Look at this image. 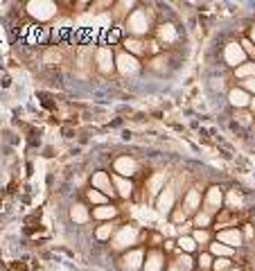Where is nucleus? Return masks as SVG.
<instances>
[{
	"instance_id": "nucleus-8",
	"label": "nucleus",
	"mask_w": 255,
	"mask_h": 271,
	"mask_svg": "<svg viewBox=\"0 0 255 271\" xmlns=\"http://www.w3.org/2000/svg\"><path fill=\"white\" fill-rule=\"evenodd\" d=\"M217 242L226 244V246H231V248H237L244 244V235H242L240 228H224L217 233Z\"/></svg>"
},
{
	"instance_id": "nucleus-34",
	"label": "nucleus",
	"mask_w": 255,
	"mask_h": 271,
	"mask_svg": "<svg viewBox=\"0 0 255 271\" xmlns=\"http://www.w3.org/2000/svg\"><path fill=\"white\" fill-rule=\"evenodd\" d=\"M185 217H188V212H185V208L181 206V208H176L174 212H172V220L176 222V224H183L185 222Z\"/></svg>"
},
{
	"instance_id": "nucleus-39",
	"label": "nucleus",
	"mask_w": 255,
	"mask_h": 271,
	"mask_svg": "<svg viewBox=\"0 0 255 271\" xmlns=\"http://www.w3.org/2000/svg\"><path fill=\"white\" fill-rule=\"evenodd\" d=\"M251 43H253V46H255V28L251 30Z\"/></svg>"
},
{
	"instance_id": "nucleus-17",
	"label": "nucleus",
	"mask_w": 255,
	"mask_h": 271,
	"mask_svg": "<svg viewBox=\"0 0 255 271\" xmlns=\"http://www.w3.org/2000/svg\"><path fill=\"white\" fill-rule=\"evenodd\" d=\"M163 253L161 251H151L145 260V271H161L163 269Z\"/></svg>"
},
{
	"instance_id": "nucleus-16",
	"label": "nucleus",
	"mask_w": 255,
	"mask_h": 271,
	"mask_svg": "<svg viewBox=\"0 0 255 271\" xmlns=\"http://www.w3.org/2000/svg\"><path fill=\"white\" fill-rule=\"evenodd\" d=\"M113 188L118 190V194L122 196V199H129V196L133 194V183L124 176H118V174L113 176Z\"/></svg>"
},
{
	"instance_id": "nucleus-38",
	"label": "nucleus",
	"mask_w": 255,
	"mask_h": 271,
	"mask_svg": "<svg viewBox=\"0 0 255 271\" xmlns=\"http://www.w3.org/2000/svg\"><path fill=\"white\" fill-rule=\"evenodd\" d=\"M188 228H190V224H181V226H179V233H181V235L188 233Z\"/></svg>"
},
{
	"instance_id": "nucleus-28",
	"label": "nucleus",
	"mask_w": 255,
	"mask_h": 271,
	"mask_svg": "<svg viewBox=\"0 0 255 271\" xmlns=\"http://www.w3.org/2000/svg\"><path fill=\"white\" fill-rule=\"evenodd\" d=\"M88 201H90V204H95V206H104V204H106V194L93 188V190H88Z\"/></svg>"
},
{
	"instance_id": "nucleus-4",
	"label": "nucleus",
	"mask_w": 255,
	"mask_h": 271,
	"mask_svg": "<svg viewBox=\"0 0 255 271\" xmlns=\"http://www.w3.org/2000/svg\"><path fill=\"white\" fill-rule=\"evenodd\" d=\"M115 68H118L120 75H133V72H138V68H140V64H138V59L133 54H129V52H122V54L115 56Z\"/></svg>"
},
{
	"instance_id": "nucleus-24",
	"label": "nucleus",
	"mask_w": 255,
	"mask_h": 271,
	"mask_svg": "<svg viewBox=\"0 0 255 271\" xmlns=\"http://www.w3.org/2000/svg\"><path fill=\"white\" fill-rule=\"evenodd\" d=\"M115 235V226L111 224V222H106V224H102L97 230H95V238L97 240H109Z\"/></svg>"
},
{
	"instance_id": "nucleus-33",
	"label": "nucleus",
	"mask_w": 255,
	"mask_h": 271,
	"mask_svg": "<svg viewBox=\"0 0 255 271\" xmlns=\"http://www.w3.org/2000/svg\"><path fill=\"white\" fill-rule=\"evenodd\" d=\"M237 122H240V124H244V126H249L251 122H253V116H251V113H246L244 108H242V111H237Z\"/></svg>"
},
{
	"instance_id": "nucleus-23",
	"label": "nucleus",
	"mask_w": 255,
	"mask_h": 271,
	"mask_svg": "<svg viewBox=\"0 0 255 271\" xmlns=\"http://www.w3.org/2000/svg\"><path fill=\"white\" fill-rule=\"evenodd\" d=\"M226 204L231 206V210H240V208H244V196H242L240 190H231L228 192Z\"/></svg>"
},
{
	"instance_id": "nucleus-12",
	"label": "nucleus",
	"mask_w": 255,
	"mask_h": 271,
	"mask_svg": "<svg viewBox=\"0 0 255 271\" xmlns=\"http://www.w3.org/2000/svg\"><path fill=\"white\" fill-rule=\"evenodd\" d=\"M113 168H115V172H118V176L129 178V176L136 174V160L129 158V156H120V158L113 163Z\"/></svg>"
},
{
	"instance_id": "nucleus-40",
	"label": "nucleus",
	"mask_w": 255,
	"mask_h": 271,
	"mask_svg": "<svg viewBox=\"0 0 255 271\" xmlns=\"http://www.w3.org/2000/svg\"><path fill=\"white\" fill-rule=\"evenodd\" d=\"M251 108L255 111V95H253V100H251Z\"/></svg>"
},
{
	"instance_id": "nucleus-11",
	"label": "nucleus",
	"mask_w": 255,
	"mask_h": 271,
	"mask_svg": "<svg viewBox=\"0 0 255 271\" xmlns=\"http://www.w3.org/2000/svg\"><path fill=\"white\" fill-rule=\"evenodd\" d=\"M251 100H253V95H251L249 90H244V88H233L231 93H228V102H231L237 111L251 106Z\"/></svg>"
},
{
	"instance_id": "nucleus-42",
	"label": "nucleus",
	"mask_w": 255,
	"mask_h": 271,
	"mask_svg": "<svg viewBox=\"0 0 255 271\" xmlns=\"http://www.w3.org/2000/svg\"><path fill=\"white\" fill-rule=\"evenodd\" d=\"M228 271H240V269H228Z\"/></svg>"
},
{
	"instance_id": "nucleus-32",
	"label": "nucleus",
	"mask_w": 255,
	"mask_h": 271,
	"mask_svg": "<svg viewBox=\"0 0 255 271\" xmlns=\"http://www.w3.org/2000/svg\"><path fill=\"white\" fill-rule=\"evenodd\" d=\"M213 256L210 253H201V258H199V266L201 269H213Z\"/></svg>"
},
{
	"instance_id": "nucleus-9",
	"label": "nucleus",
	"mask_w": 255,
	"mask_h": 271,
	"mask_svg": "<svg viewBox=\"0 0 255 271\" xmlns=\"http://www.w3.org/2000/svg\"><path fill=\"white\" fill-rule=\"evenodd\" d=\"M222 204H224L222 188H219V186L208 188V194H206V208H203V210L213 215V212H219V208H222Z\"/></svg>"
},
{
	"instance_id": "nucleus-14",
	"label": "nucleus",
	"mask_w": 255,
	"mask_h": 271,
	"mask_svg": "<svg viewBox=\"0 0 255 271\" xmlns=\"http://www.w3.org/2000/svg\"><path fill=\"white\" fill-rule=\"evenodd\" d=\"M122 262H124V266H127L129 271H133V269H138V266H142V262H145V253H142L140 248H133V251L124 253Z\"/></svg>"
},
{
	"instance_id": "nucleus-27",
	"label": "nucleus",
	"mask_w": 255,
	"mask_h": 271,
	"mask_svg": "<svg viewBox=\"0 0 255 271\" xmlns=\"http://www.w3.org/2000/svg\"><path fill=\"white\" fill-rule=\"evenodd\" d=\"M210 222H213V215L206 210H199L197 215H194V226H197V228H206V226H210Z\"/></svg>"
},
{
	"instance_id": "nucleus-3",
	"label": "nucleus",
	"mask_w": 255,
	"mask_h": 271,
	"mask_svg": "<svg viewBox=\"0 0 255 271\" xmlns=\"http://www.w3.org/2000/svg\"><path fill=\"white\" fill-rule=\"evenodd\" d=\"M27 12L38 20H50L54 14H57V5L54 2H47V0H41V2H29L27 5Z\"/></svg>"
},
{
	"instance_id": "nucleus-5",
	"label": "nucleus",
	"mask_w": 255,
	"mask_h": 271,
	"mask_svg": "<svg viewBox=\"0 0 255 271\" xmlns=\"http://www.w3.org/2000/svg\"><path fill=\"white\" fill-rule=\"evenodd\" d=\"M95 61H97V68L104 75H111L115 70V56H113V50L111 48H99L97 54H95Z\"/></svg>"
},
{
	"instance_id": "nucleus-6",
	"label": "nucleus",
	"mask_w": 255,
	"mask_h": 271,
	"mask_svg": "<svg viewBox=\"0 0 255 271\" xmlns=\"http://www.w3.org/2000/svg\"><path fill=\"white\" fill-rule=\"evenodd\" d=\"M224 59H226L228 66L240 68V66L244 64V59H246V52H244V48H242L240 43H228L226 50H224Z\"/></svg>"
},
{
	"instance_id": "nucleus-10",
	"label": "nucleus",
	"mask_w": 255,
	"mask_h": 271,
	"mask_svg": "<svg viewBox=\"0 0 255 271\" xmlns=\"http://www.w3.org/2000/svg\"><path fill=\"white\" fill-rule=\"evenodd\" d=\"M93 188L99 192H104L106 196H113L115 194V188H113V181L106 172H95L93 174Z\"/></svg>"
},
{
	"instance_id": "nucleus-1",
	"label": "nucleus",
	"mask_w": 255,
	"mask_h": 271,
	"mask_svg": "<svg viewBox=\"0 0 255 271\" xmlns=\"http://www.w3.org/2000/svg\"><path fill=\"white\" fill-rule=\"evenodd\" d=\"M127 28L129 32L133 34V38L142 36V34L149 32V18H147V12L145 10H133L127 18Z\"/></svg>"
},
{
	"instance_id": "nucleus-25",
	"label": "nucleus",
	"mask_w": 255,
	"mask_h": 271,
	"mask_svg": "<svg viewBox=\"0 0 255 271\" xmlns=\"http://www.w3.org/2000/svg\"><path fill=\"white\" fill-rule=\"evenodd\" d=\"M124 48H127V52L129 54H142V52H145V48H142V41L140 38H127V41H124Z\"/></svg>"
},
{
	"instance_id": "nucleus-30",
	"label": "nucleus",
	"mask_w": 255,
	"mask_h": 271,
	"mask_svg": "<svg viewBox=\"0 0 255 271\" xmlns=\"http://www.w3.org/2000/svg\"><path fill=\"white\" fill-rule=\"evenodd\" d=\"M192 238H194V242H197V244H208L210 242V233L206 228H197L192 233Z\"/></svg>"
},
{
	"instance_id": "nucleus-20",
	"label": "nucleus",
	"mask_w": 255,
	"mask_h": 271,
	"mask_svg": "<svg viewBox=\"0 0 255 271\" xmlns=\"http://www.w3.org/2000/svg\"><path fill=\"white\" fill-rule=\"evenodd\" d=\"M235 75L244 80H255V61H249V64H242L240 68H235Z\"/></svg>"
},
{
	"instance_id": "nucleus-41",
	"label": "nucleus",
	"mask_w": 255,
	"mask_h": 271,
	"mask_svg": "<svg viewBox=\"0 0 255 271\" xmlns=\"http://www.w3.org/2000/svg\"><path fill=\"white\" fill-rule=\"evenodd\" d=\"M167 271H181V269H179V266H170V269H167Z\"/></svg>"
},
{
	"instance_id": "nucleus-19",
	"label": "nucleus",
	"mask_w": 255,
	"mask_h": 271,
	"mask_svg": "<svg viewBox=\"0 0 255 271\" xmlns=\"http://www.w3.org/2000/svg\"><path fill=\"white\" fill-rule=\"evenodd\" d=\"M70 217H72V222H77V224H86L88 217H90V212H88V208H86L84 204H75V206L70 208Z\"/></svg>"
},
{
	"instance_id": "nucleus-29",
	"label": "nucleus",
	"mask_w": 255,
	"mask_h": 271,
	"mask_svg": "<svg viewBox=\"0 0 255 271\" xmlns=\"http://www.w3.org/2000/svg\"><path fill=\"white\" fill-rule=\"evenodd\" d=\"M213 269L215 271H228V269H233V260H231V258H215Z\"/></svg>"
},
{
	"instance_id": "nucleus-7",
	"label": "nucleus",
	"mask_w": 255,
	"mask_h": 271,
	"mask_svg": "<svg viewBox=\"0 0 255 271\" xmlns=\"http://www.w3.org/2000/svg\"><path fill=\"white\" fill-rule=\"evenodd\" d=\"M174 199H176L174 188H172V186L163 188V192L158 194V199H156V208H158V212H161V215H167V212L174 210Z\"/></svg>"
},
{
	"instance_id": "nucleus-22",
	"label": "nucleus",
	"mask_w": 255,
	"mask_h": 271,
	"mask_svg": "<svg viewBox=\"0 0 255 271\" xmlns=\"http://www.w3.org/2000/svg\"><path fill=\"white\" fill-rule=\"evenodd\" d=\"M158 38L161 41H165V43H174L176 41V30H174V25H161L158 28Z\"/></svg>"
},
{
	"instance_id": "nucleus-2",
	"label": "nucleus",
	"mask_w": 255,
	"mask_h": 271,
	"mask_svg": "<svg viewBox=\"0 0 255 271\" xmlns=\"http://www.w3.org/2000/svg\"><path fill=\"white\" fill-rule=\"evenodd\" d=\"M136 240H138V226L127 224V226H122L120 230H115V235H113V248H115V251L129 248L131 244H136Z\"/></svg>"
},
{
	"instance_id": "nucleus-37",
	"label": "nucleus",
	"mask_w": 255,
	"mask_h": 271,
	"mask_svg": "<svg viewBox=\"0 0 255 271\" xmlns=\"http://www.w3.org/2000/svg\"><path fill=\"white\" fill-rule=\"evenodd\" d=\"M242 235H244L246 240H251V238H253V226L246 224V226H244V233H242Z\"/></svg>"
},
{
	"instance_id": "nucleus-18",
	"label": "nucleus",
	"mask_w": 255,
	"mask_h": 271,
	"mask_svg": "<svg viewBox=\"0 0 255 271\" xmlns=\"http://www.w3.org/2000/svg\"><path fill=\"white\" fill-rule=\"evenodd\" d=\"M115 215H118V208H113V206H111V204H104V206H97V208H95V210H93V217H95V220H113V217Z\"/></svg>"
},
{
	"instance_id": "nucleus-26",
	"label": "nucleus",
	"mask_w": 255,
	"mask_h": 271,
	"mask_svg": "<svg viewBox=\"0 0 255 271\" xmlns=\"http://www.w3.org/2000/svg\"><path fill=\"white\" fill-rule=\"evenodd\" d=\"M179 248L185 253H192L194 248H197V242H194L192 235H181L179 238Z\"/></svg>"
},
{
	"instance_id": "nucleus-36",
	"label": "nucleus",
	"mask_w": 255,
	"mask_h": 271,
	"mask_svg": "<svg viewBox=\"0 0 255 271\" xmlns=\"http://www.w3.org/2000/svg\"><path fill=\"white\" fill-rule=\"evenodd\" d=\"M242 88L255 95V80H244V82H242Z\"/></svg>"
},
{
	"instance_id": "nucleus-35",
	"label": "nucleus",
	"mask_w": 255,
	"mask_h": 271,
	"mask_svg": "<svg viewBox=\"0 0 255 271\" xmlns=\"http://www.w3.org/2000/svg\"><path fill=\"white\" fill-rule=\"evenodd\" d=\"M240 46L244 48V52H246V54L255 56V46H253V43H251V38H244V41H240Z\"/></svg>"
},
{
	"instance_id": "nucleus-21",
	"label": "nucleus",
	"mask_w": 255,
	"mask_h": 271,
	"mask_svg": "<svg viewBox=\"0 0 255 271\" xmlns=\"http://www.w3.org/2000/svg\"><path fill=\"white\" fill-rule=\"evenodd\" d=\"M208 246H210V256L213 258H231L233 256V248L222 244V242H213V244H208Z\"/></svg>"
},
{
	"instance_id": "nucleus-31",
	"label": "nucleus",
	"mask_w": 255,
	"mask_h": 271,
	"mask_svg": "<svg viewBox=\"0 0 255 271\" xmlns=\"http://www.w3.org/2000/svg\"><path fill=\"white\" fill-rule=\"evenodd\" d=\"M176 266H179L181 271H190L194 266V262H192V258L188 256V253H185V256H181L179 260H176Z\"/></svg>"
},
{
	"instance_id": "nucleus-15",
	"label": "nucleus",
	"mask_w": 255,
	"mask_h": 271,
	"mask_svg": "<svg viewBox=\"0 0 255 271\" xmlns=\"http://www.w3.org/2000/svg\"><path fill=\"white\" fill-rule=\"evenodd\" d=\"M167 181V172H156L154 176L149 178V183H147V192H149L151 196H156L163 192V186H165Z\"/></svg>"
},
{
	"instance_id": "nucleus-13",
	"label": "nucleus",
	"mask_w": 255,
	"mask_h": 271,
	"mask_svg": "<svg viewBox=\"0 0 255 271\" xmlns=\"http://www.w3.org/2000/svg\"><path fill=\"white\" fill-rule=\"evenodd\" d=\"M199 206H201V194H199L197 188H192V190H188V194H185V199H183V208L188 215H192V212L197 215Z\"/></svg>"
}]
</instances>
